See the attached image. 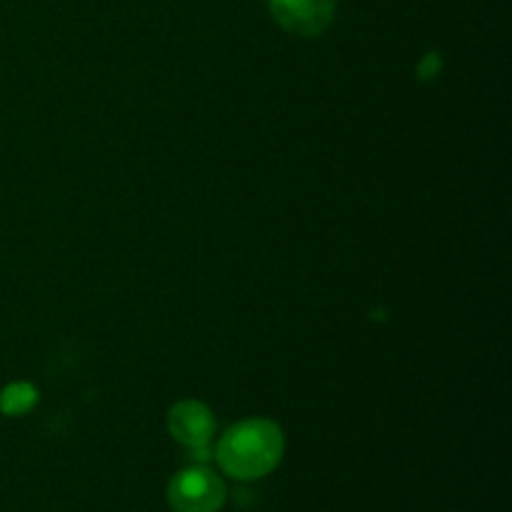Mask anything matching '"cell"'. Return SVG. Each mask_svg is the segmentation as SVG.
I'll use <instances>...</instances> for the list:
<instances>
[{
	"instance_id": "6da1fadb",
	"label": "cell",
	"mask_w": 512,
	"mask_h": 512,
	"mask_svg": "<svg viewBox=\"0 0 512 512\" xmlns=\"http://www.w3.org/2000/svg\"><path fill=\"white\" fill-rule=\"evenodd\" d=\"M285 440L275 423L263 418L243 420L220 438L215 458L223 473L235 480H258L273 473L283 458Z\"/></svg>"
},
{
	"instance_id": "7a4b0ae2",
	"label": "cell",
	"mask_w": 512,
	"mask_h": 512,
	"mask_svg": "<svg viewBox=\"0 0 512 512\" xmlns=\"http://www.w3.org/2000/svg\"><path fill=\"white\" fill-rule=\"evenodd\" d=\"M225 495L223 480L208 468L180 470L168 485V505L173 512H218Z\"/></svg>"
},
{
	"instance_id": "3957f363",
	"label": "cell",
	"mask_w": 512,
	"mask_h": 512,
	"mask_svg": "<svg viewBox=\"0 0 512 512\" xmlns=\"http://www.w3.org/2000/svg\"><path fill=\"white\" fill-rule=\"evenodd\" d=\"M273 18L283 25L288 33L320 35L335 15V0H268Z\"/></svg>"
},
{
	"instance_id": "277c9868",
	"label": "cell",
	"mask_w": 512,
	"mask_h": 512,
	"mask_svg": "<svg viewBox=\"0 0 512 512\" xmlns=\"http://www.w3.org/2000/svg\"><path fill=\"white\" fill-rule=\"evenodd\" d=\"M168 428L173 433V438L178 443H183L185 448L200 450L210 443L215 433V418L205 405L193 403V400H185L178 403L168 415Z\"/></svg>"
},
{
	"instance_id": "5b68a950",
	"label": "cell",
	"mask_w": 512,
	"mask_h": 512,
	"mask_svg": "<svg viewBox=\"0 0 512 512\" xmlns=\"http://www.w3.org/2000/svg\"><path fill=\"white\" fill-rule=\"evenodd\" d=\"M35 403V390L28 385H10L3 395H0V410L8 415H20Z\"/></svg>"
}]
</instances>
